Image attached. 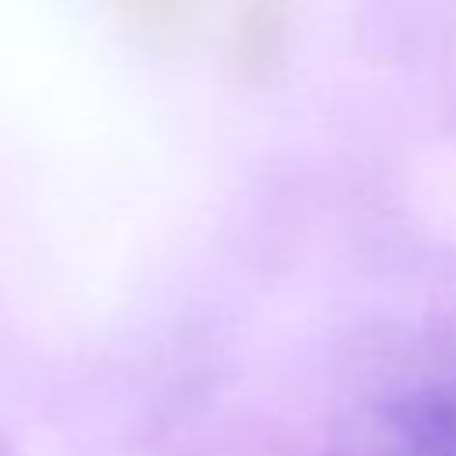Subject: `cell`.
Instances as JSON below:
<instances>
[{
	"mask_svg": "<svg viewBox=\"0 0 456 456\" xmlns=\"http://www.w3.org/2000/svg\"><path fill=\"white\" fill-rule=\"evenodd\" d=\"M335 456H456V385H417L374 406Z\"/></svg>",
	"mask_w": 456,
	"mask_h": 456,
	"instance_id": "6da1fadb",
	"label": "cell"
}]
</instances>
